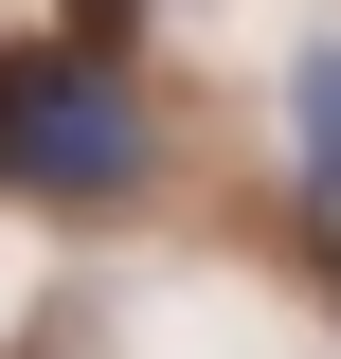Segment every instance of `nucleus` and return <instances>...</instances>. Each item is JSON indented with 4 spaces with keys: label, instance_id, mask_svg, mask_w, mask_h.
Instances as JSON below:
<instances>
[{
    "label": "nucleus",
    "instance_id": "f257e3e1",
    "mask_svg": "<svg viewBox=\"0 0 341 359\" xmlns=\"http://www.w3.org/2000/svg\"><path fill=\"white\" fill-rule=\"evenodd\" d=\"M144 180H162V126H144V90L108 54L36 36L0 54V198H54V216H126Z\"/></svg>",
    "mask_w": 341,
    "mask_h": 359
},
{
    "label": "nucleus",
    "instance_id": "f03ea898",
    "mask_svg": "<svg viewBox=\"0 0 341 359\" xmlns=\"http://www.w3.org/2000/svg\"><path fill=\"white\" fill-rule=\"evenodd\" d=\"M288 144H305V198H341V36L305 54V90H288Z\"/></svg>",
    "mask_w": 341,
    "mask_h": 359
}]
</instances>
